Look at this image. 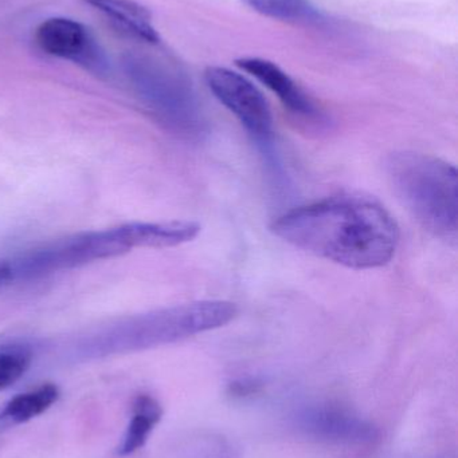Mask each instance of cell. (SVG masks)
Listing matches in <instances>:
<instances>
[{"instance_id": "6da1fadb", "label": "cell", "mask_w": 458, "mask_h": 458, "mask_svg": "<svg viewBox=\"0 0 458 458\" xmlns=\"http://www.w3.org/2000/svg\"><path fill=\"white\" fill-rule=\"evenodd\" d=\"M272 231L296 248L354 269L379 268L394 258L400 228L376 199L343 193L298 207Z\"/></svg>"}, {"instance_id": "7a4b0ae2", "label": "cell", "mask_w": 458, "mask_h": 458, "mask_svg": "<svg viewBox=\"0 0 458 458\" xmlns=\"http://www.w3.org/2000/svg\"><path fill=\"white\" fill-rule=\"evenodd\" d=\"M386 172L395 195L419 225L438 239L456 242V166L425 153L397 152L387 158Z\"/></svg>"}, {"instance_id": "3957f363", "label": "cell", "mask_w": 458, "mask_h": 458, "mask_svg": "<svg viewBox=\"0 0 458 458\" xmlns=\"http://www.w3.org/2000/svg\"><path fill=\"white\" fill-rule=\"evenodd\" d=\"M124 64L137 96L164 128L186 139L204 134L206 120L186 72L150 56L128 55Z\"/></svg>"}, {"instance_id": "277c9868", "label": "cell", "mask_w": 458, "mask_h": 458, "mask_svg": "<svg viewBox=\"0 0 458 458\" xmlns=\"http://www.w3.org/2000/svg\"><path fill=\"white\" fill-rule=\"evenodd\" d=\"M237 314L238 309L231 301H194L126 319L109 339L125 344L126 349H147L223 327Z\"/></svg>"}, {"instance_id": "5b68a950", "label": "cell", "mask_w": 458, "mask_h": 458, "mask_svg": "<svg viewBox=\"0 0 458 458\" xmlns=\"http://www.w3.org/2000/svg\"><path fill=\"white\" fill-rule=\"evenodd\" d=\"M129 225L104 231L83 232L56 240L7 260L11 280H31L93 261L116 258L134 250Z\"/></svg>"}, {"instance_id": "8992f818", "label": "cell", "mask_w": 458, "mask_h": 458, "mask_svg": "<svg viewBox=\"0 0 458 458\" xmlns=\"http://www.w3.org/2000/svg\"><path fill=\"white\" fill-rule=\"evenodd\" d=\"M204 80L215 98L230 110L244 128L261 144L273 137V114L263 91L241 72L228 67L212 66Z\"/></svg>"}, {"instance_id": "52a82bcc", "label": "cell", "mask_w": 458, "mask_h": 458, "mask_svg": "<svg viewBox=\"0 0 458 458\" xmlns=\"http://www.w3.org/2000/svg\"><path fill=\"white\" fill-rule=\"evenodd\" d=\"M35 45L56 58L73 62L97 75H107L109 61L91 30L69 18H48L34 31Z\"/></svg>"}, {"instance_id": "ba28073f", "label": "cell", "mask_w": 458, "mask_h": 458, "mask_svg": "<svg viewBox=\"0 0 458 458\" xmlns=\"http://www.w3.org/2000/svg\"><path fill=\"white\" fill-rule=\"evenodd\" d=\"M239 69L255 77L279 97L288 112L306 123L322 125L324 114L314 99L279 64L258 56H245L236 61Z\"/></svg>"}, {"instance_id": "9c48e42d", "label": "cell", "mask_w": 458, "mask_h": 458, "mask_svg": "<svg viewBox=\"0 0 458 458\" xmlns=\"http://www.w3.org/2000/svg\"><path fill=\"white\" fill-rule=\"evenodd\" d=\"M102 13L126 37L148 45H159L160 35L152 24V13L134 0H83Z\"/></svg>"}, {"instance_id": "30bf717a", "label": "cell", "mask_w": 458, "mask_h": 458, "mask_svg": "<svg viewBox=\"0 0 458 458\" xmlns=\"http://www.w3.org/2000/svg\"><path fill=\"white\" fill-rule=\"evenodd\" d=\"M161 417H163V409L155 398L147 394L139 395L134 400V416L129 422L123 444L118 449V454L129 456L142 449Z\"/></svg>"}, {"instance_id": "8fae6325", "label": "cell", "mask_w": 458, "mask_h": 458, "mask_svg": "<svg viewBox=\"0 0 458 458\" xmlns=\"http://www.w3.org/2000/svg\"><path fill=\"white\" fill-rule=\"evenodd\" d=\"M59 389L54 384H43L31 392L23 393L5 403L0 419L13 424H23L40 416L58 401Z\"/></svg>"}, {"instance_id": "7c38bea8", "label": "cell", "mask_w": 458, "mask_h": 458, "mask_svg": "<svg viewBox=\"0 0 458 458\" xmlns=\"http://www.w3.org/2000/svg\"><path fill=\"white\" fill-rule=\"evenodd\" d=\"M255 13L277 21H300L316 18V8L308 0H241Z\"/></svg>"}, {"instance_id": "4fadbf2b", "label": "cell", "mask_w": 458, "mask_h": 458, "mask_svg": "<svg viewBox=\"0 0 458 458\" xmlns=\"http://www.w3.org/2000/svg\"><path fill=\"white\" fill-rule=\"evenodd\" d=\"M308 427L311 429L317 430L319 433L327 436V437L336 438H358L360 440L362 437H370L368 428L363 427V424L347 417L333 416V414H316V416L308 417Z\"/></svg>"}, {"instance_id": "5bb4252c", "label": "cell", "mask_w": 458, "mask_h": 458, "mask_svg": "<svg viewBox=\"0 0 458 458\" xmlns=\"http://www.w3.org/2000/svg\"><path fill=\"white\" fill-rule=\"evenodd\" d=\"M31 352L24 347L0 350V390L15 384L29 370Z\"/></svg>"}, {"instance_id": "9a60e30c", "label": "cell", "mask_w": 458, "mask_h": 458, "mask_svg": "<svg viewBox=\"0 0 458 458\" xmlns=\"http://www.w3.org/2000/svg\"><path fill=\"white\" fill-rule=\"evenodd\" d=\"M10 268L7 260H0V288L11 284Z\"/></svg>"}]
</instances>
